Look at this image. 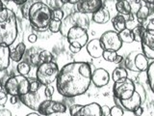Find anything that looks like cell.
<instances>
[{"mask_svg":"<svg viewBox=\"0 0 154 116\" xmlns=\"http://www.w3.org/2000/svg\"><path fill=\"white\" fill-rule=\"evenodd\" d=\"M146 76H147V82L149 85V88L154 94V61L149 63L148 68L146 70Z\"/></svg>","mask_w":154,"mask_h":116,"instance_id":"29","label":"cell"},{"mask_svg":"<svg viewBox=\"0 0 154 116\" xmlns=\"http://www.w3.org/2000/svg\"><path fill=\"white\" fill-rule=\"evenodd\" d=\"M114 102L116 105H120L124 110L130 111V112H133L135 109L138 108L139 106H141L143 104L141 96H140V94L136 90H135L134 94L130 97V98H128L126 100H122V101L114 98Z\"/></svg>","mask_w":154,"mask_h":116,"instance_id":"13","label":"cell"},{"mask_svg":"<svg viewBox=\"0 0 154 116\" xmlns=\"http://www.w3.org/2000/svg\"><path fill=\"white\" fill-rule=\"evenodd\" d=\"M148 6H149V9H150V12L153 13L154 12V2L150 5H148Z\"/></svg>","mask_w":154,"mask_h":116,"instance_id":"55","label":"cell"},{"mask_svg":"<svg viewBox=\"0 0 154 116\" xmlns=\"http://www.w3.org/2000/svg\"><path fill=\"white\" fill-rule=\"evenodd\" d=\"M102 58L105 61L108 62H112L116 63V64H120L123 61V57L122 55L118 54L117 51H108V50H104Z\"/></svg>","mask_w":154,"mask_h":116,"instance_id":"26","label":"cell"},{"mask_svg":"<svg viewBox=\"0 0 154 116\" xmlns=\"http://www.w3.org/2000/svg\"><path fill=\"white\" fill-rule=\"evenodd\" d=\"M110 13L107 9L102 7L91 14V21L97 24H105L110 21Z\"/></svg>","mask_w":154,"mask_h":116,"instance_id":"21","label":"cell"},{"mask_svg":"<svg viewBox=\"0 0 154 116\" xmlns=\"http://www.w3.org/2000/svg\"><path fill=\"white\" fill-rule=\"evenodd\" d=\"M146 29L143 28V26L142 24H139L136 27H135L132 32H133V35H134V39H135V42H139L141 43V40H142V37H143V34L144 32Z\"/></svg>","mask_w":154,"mask_h":116,"instance_id":"32","label":"cell"},{"mask_svg":"<svg viewBox=\"0 0 154 116\" xmlns=\"http://www.w3.org/2000/svg\"><path fill=\"white\" fill-rule=\"evenodd\" d=\"M29 79L26 76L17 75L7 79L4 83L5 91L10 96L19 97L29 92Z\"/></svg>","mask_w":154,"mask_h":116,"instance_id":"7","label":"cell"},{"mask_svg":"<svg viewBox=\"0 0 154 116\" xmlns=\"http://www.w3.org/2000/svg\"><path fill=\"white\" fill-rule=\"evenodd\" d=\"M124 115V109L120 105H115L111 108L110 116H123Z\"/></svg>","mask_w":154,"mask_h":116,"instance_id":"37","label":"cell"},{"mask_svg":"<svg viewBox=\"0 0 154 116\" xmlns=\"http://www.w3.org/2000/svg\"><path fill=\"white\" fill-rule=\"evenodd\" d=\"M52 10L48 5L42 1H36L29 10L28 21L34 29L38 32L46 31L51 21Z\"/></svg>","mask_w":154,"mask_h":116,"instance_id":"3","label":"cell"},{"mask_svg":"<svg viewBox=\"0 0 154 116\" xmlns=\"http://www.w3.org/2000/svg\"><path fill=\"white\" fill-rule=\"evenodd\" d=\"M61 24H62V21L51 19L49 25H48V29H49V31L51 33H59L60 28H61Z\"/></svg>","mask_w":154,"mask_h":116,"instance_id":"35","label":"cell"},{"mask_svg":"<svg viewBox=\"0 0 154 116\" xmlns=\"http://www.w3.org/2000/svg\"><path fill=\"white\" fill-rule=\"evenodd\" d=\"M4 90H5L4 85H2L1 83H0V92H1V91H4Z\"/></svg>","mask_w":154,"mask_h":116,"instance_id":"57","label":"cell"},{"mask_svg":"<svg viewBox=\"0 0 154 116\" xmlns=\"http://www.w3.org/2000/svg\"><path fill=\"white\" fill-rule=\"evenodd\" d=\"M42 50L38 47H30L26 50L25 54L23 56V61L28 63L32 67H38L41 64L40 53Z\"/></svg>","mask_w":154,"mask_h":116,"instance_id":"18","label":"cell"},{"mask_svg":"<svg viewBox=\"0 0 154 116\" xmlns=\"http://www.w3.org/2000/svg\"><path fill=\"white\" fill-rule=\"evenodd\" d=\"M86 50L90 56L95 58V59L102 57V54L104 52V48L102 47L99 39H93V40L89 41L86 46Z\"/></svg>","mask_w":154,"mask_h":116,"instance_id":"19","label":"cell"},{"mask_svg":"<svg viewBox=\"0 0 154 116\" xmlns=\"http://www.w3.org/2000/svg\"><path fill=\"white\" fill-rule=\"evenodd\" d=\"M104 50L108 51H119L122 47L123 43L120 40L119 33L115 30H108L104 32L99 38Z\"/></svg>","mask_w":154,"mask_h":116,"instance_id":"10","label":"cell"},{"mask_svg":"<svg viewBox=\"0 0 154 116\" xmlns=\"http://www.w3.org/2000/svg\"><path fill=\"white\" fill-rule=\"evenodd\" d=\"M7 100H8L7 97H6V98H2V99H0V106H4L5 105H6Z\"/></svg>","mask_w":154,"mask_h":116,"instance_id":"51","label":"cell"},{"mask_svg":"<svg viewBox=\"0 0 154 116\" xmlns=\"http://www.w3.org/2000/svg\"><path fill=\"white\" fill-rule=\"evenodd\" d=\"M81 0H63L64 5L66 4H71V5H76L78 2H80Z\"/></svg>","mask_w":154,"mask_h":116,"instance_id":"48","label":"cell"},{"mask_svg":"<svg viewBox=\"0 0 154 116\" xmlns=\"http://www.w3.org/2000/svg\"><path fill=\"white\" fill-rule=\"evenodd\" d=\"M11 50L8 46L0 45V71H5L10 66L11 61Z\"/></svg>","mask_w":154,"mask_h":116,"instance_id":"20","label":"cell"},{"mask_svg":"<svg viewBox=\"0 0 154 116\" xmlns=\"http://www.w3.org/2000/svg\"><path fill=\"white\" fill-rule=\"evenodd\" d=\"M18 98H19V101H20L24 105H26L27 108L35 111H38V106L42 104V102L47 99V98H42L38 92H37V93L28 92L26 94L19 96Z\"/></svg>","mask_w":154,"mask_h":116,"instance_id":"14","label":"cell"},{"mask_svg":"<svg viewBox=\"0 0 154 116\" xmlns=\"http://www.w3.org/2000/svg\"><path fill=\"white\" fill-rule=\"evenodd\" d=\"M37 40H38V36L36 35V34L32 33V34H30V35L28 36V41H29V43H36Z\"/></svg>","mask_w":154,"mask_h":116,"instance_id":"46","label":"cell"},{"mask_svg":"<svg viewBox=\"0 0 154 116\" xmlns=\"http://www.w3.org/2000/svg\"><path fill=\"white\" fill-rule=\"evenodd\" d=\"M34 2H32L31 0H28L26 3H24L23 5H21V14L24 18H27L28 19V14H29V10H30L32 4Z\"/></svg>","mask_w":154,"mask_h":116,"instance_id":"39","label":"cell"},{"mask_svg":"<svg viewBox=\"0 0 154 116\" xmlns=\"http://www.w3.org/2000/svg\"><path fill=\"white\" fill-rule=\"evenodd\" d=\"M103 7V0H81L76 4L77 11L86 14H93Z\"/></svg>","mask_w":154,"mask_h":116,"instance_id":"15","label":"cell"},{"mask_svg":"<svg viewBox=\"0 0 154 116\" xmlns=\"http://www.w3.org/2000/svg\"><path fill=\"white\" fill-rule=\"evenodd\" d=\"M59 72V65L56 62L42 63L37 68L36 79L41 82L42 86L50 85L57 80Z\"/></svg>","mask_w":154,"mask_h":116,"instance_id":"5","label":"cell"},{"mask_svg":"<svg viewBox=\"0 0 154 116\" xmlns=\"http://www.w3.org/2000/svg\"><path fill=\"white\" fill-rule=\"evenodd\" d=\"M26 46L25 44L20 42L18 43L16 47H14L13 50H11V60L14 62H20L23 59V56L25 54V51H26Z\"/></svg>","mask_w":154,"mask_h":116,"instance_id":"22","label":"cell"},{"mask_svg":"<svg viewBox=\"0 0 154 116\" xmlns=\"http://www.w3.org/2000/svg\"><path fill=\"white\" fill-rule=\"evenodd\" d=\"M119 36L120 40H122V43L131 44V43L135 42L133 32H132V30H130V29H128V28H125L122 31L119 32Z\"/></svg>","mask_w":154,"mask_h":116,"instance_id":"28","label":"cell"},{"mask_svg":"<svg viewBox=\"0 0 154 116\" xmlns=\"http://www.w3.org/2000/svg\"><path fill=\"white\" fill-rule=\"evenodd\" d=\"M128 77L127 70L122 66H119L113 71L112 72V79L114 82H118L120 80H123Z\"/></svg>","mask_w":154,"mask_h":116,"instance_id":"27","label":"cell"},{"mask_svg":"<svg viewBox=\"0 0 154 116\" xmlns=\"http://www.w3.org/2000/svg\"><path fill=\"white\" fill-rule=\"evenodd\" d=\"M3 8H5L4 7V4H3V2L1 1V0H0V10H2Z\"/></svg>","mask_w":154,"mask_h":116,"instance_id":"56","label":"cell"},{"mask_svg":"<svg viewBox=\"0 0 154 116\" xmlns=\"http://www.w3.org/2000/svg\"><path fill=\"white\" fill-rule=\"evenodd\" d=\"M150 14H151V12H150V9H149V6L147 4L143 3L140 6V8L137 10V12L135 13V16H136L138 22L140 24H142L146 19H147L149 18Z\"/></svg>","mask_w":154,"mask_h":116,"instance_id":"23","label":"cell"},{"mask_svg":"<svg viewBox=\"0 0 154 116\" xmlns=\"http://www.w3.org/2000/svg\"><path fill=\"white\" fill-rule=\"evenodd\" d=\"M112 24L115 31H117L118 33L122 31L123 29L126 28V18H125V16L118 14L117 16H115L112 18Z\"/></svg>","mask_w":154,"mask_h":116,"instance_id":"25","label":"cell"},{"mask_svg":"<svg viewBox=\"0 0 154 116\" xmlns=\"http://www.w3.org/2000/svg\"><path fill=\"white\" fill-rule=\"evenodd\" d=\"M28 0H14V3L16 5H18V6H21L24 3H26Z\"/></svg>","mask_w":154,"mask_h":116,"instance_id":"50","label":"cell"},{"mask_svg":"<svg viewBox=\"0 0 154 116\" xmlns=\"http://www.w3.org/2000/svg\"><path fill=\"white\" fill-rule=\"evenodd\" d=\"M135 92V82L131 79H125L113 84V95L114 98L119 101L130 98Z\"/></svg>","mask_w":154,"mask_h":116,"instance_id":"9","label":"cell"},{"mask_svg":"<svg viewBox=\"0 0 154 116\" xmlns=\"http://www.w3.org/2000/svg\"><path fill=\"white\" fill-rule=\"evenodd\" d=\"M101 111H102V116H109L111 108L108 105H101Z\"/></svg>","mask_w":154,"mask_h":116,"instance_id":"43","label":"cell"},{"mask_svg":"<svg viewBox=\"0 0 154 116\" xmlns=\"http://www.w3.org/2000/svg\"><path fill=\"white\" fill-rule=\"evenodd\" d=\"M54 87H53L51 84L50 85H46L45 86V90H43V94H45V96L46 97L47 99H51L53 94H54Z\"/></svg>","mask_w":154,"mask_h":116,"instance_id":"42","label":"cell"},{"mask_svg":"<svg viewBox=\"0 0 154 116\" xmlns=\"http://www.w3.org/2000/svg\"><path fill=\"white\" fill-rule=\"evenodd\" d=\"M0 116H12V112L7 108L0 109Z\"/></svg>","mask_w":154,"mask_h":116,"instance_id":"45","label":"cell"},{"mask_svg":"<svg viewBox=\"0 0 154 116\" xmlns=\"http://www.w3.org/2000/svg\"><path fill=\"white\" fill-rule=\"evenodd\" d=\"M116 10L119 14H122V16H129L132 13L131 4L128 0H118L116 2Z\"/></svg>","mask_w":154,"mask_h":116,"instance_id":"24","label":"cell"},{"mask_svg":"<svg viewBox=\"0 0 154 116\" xmlns=\"http://www.w3.org/2000/svg\"><path fill=\"white\" fill-rule=\"evenodd\" d=\"M40 61L42 63H48V62H55L54 61V55L49 50H42L40 53Z\"/></svg>","mask_w":154,"mask_h":116,"instance_id":"31","label":"cell"},{"mask_svg":"<svg viewBox=\"0 0 154 116\" xmlns=\"http://www.w3.org/2000/svg\"><path fill=\"white\" fill-rule=\"evenodd\" d=\"M64 11L62 9H58V10H52L51 12V19H54V21H62L64 19Z\"/></svg>","mask_w":154,"mask_h":116,"instance_id":"36","label":"cell"},{"mask_svg":"<svg viewBox=\"0 0 154 116\" xmlns=\"http://www.w3.org/2000/svg\"><path fill=\"white\" fill-rule=\"evenodd\" d=\"M135 90H136L138 93L140 94V96H141V98H142V101H143V103L144 102V100H146V89L143 88V86L141 84V83H135Z\"/></svg>","mask_w":154,"mask_h":116,"instance_id":"41","label":"cell"},{"mask_svg":"<svg viewBox=\"0 0 154 116\" xmlns=\"http://www.w3.org/2000/svg\"><path fill=\"white\" fill-rule=\"evenodd\" d=\"M142 25L143 26V28L146 29V30L154 31V18L146 19V21L142 23Z\"/></svg>","mask_w":154,"mask_h":116,"instance_id":"40","label":"cell"},{"mask_svg":"<svg viewBox=\"0 0 154 116\" xmlns=\"http://www.w3.org/2000/svg\"><path fill=\"white\" fill-rule=\"evenodd\" d=\"M142 1H143V3L147 4V5H150V4H152V3L154 2V0H142Z\"/></svg>","mask_w":154,"mask_h":116,"instance_id":"53","label":"cell"},{"mask_svg":"<svg viewBox=\"0 0 154 116\" xmlns=\"http://www.w3.org/2000/svg\"><path fill=\"white\" fill-rule=\"evenodd\" d=\"M110 79V74L104 68H97L91 74V83L97 88H102V87L108 85Z\"/></svg>","mask_w":154,"mask_h":116,"instance_id":"16","label":"cell"},{"mask_svg":"<svg viewBox=\"0 0 154 116\" xmlns=\"http://www.w3.org/2000/svg\"><path fill=\"white\" fill-rule=\"evenodd\" d=\"M48 116H70V112H69V108L67 109L66 112H63V113H53V114H50Z\"/></svg>","mask_w":154,"mask_h":116,"instance_id":"47","label":"cell"},{"mask_svg":"<svg viewBox=\"0 0 154 116\" xmlns=\"http://www.w3.org/2000/svg\"><path fill=\"white\" fill-rule=\"evenodd\" d=\"M17 71L19 75H21V76H26L29 75V72H30L31 71V66L28 64V63L26 62H19L18 63V65L17 66Z\"/></svg>","mask_w":154,"mask_h":116,"instance_id":"30","label":"cell"},{"mask_svg":"<svg viewBox=\"0 0 154 116\" xmlns=\"http://www.w3.org/2000/svg\"><path fill=\"white\" fill-rule=\"evenodd\" d=\"M74 116H102L101 105L97 103L82 105L78 112Z\"/></svg>","mask_w":154,"mask_h":116,"instance_id":"17","label":"cell"},{"mask_svg":"<svg viewBox=\"0 0 154 116\" xmlns=\"http://www.w3.org/2000/svg\"><path fill=\"white\" fill-rule=\"evenodd\" d=\"M17 18L11 9L0 10V45L10 47L17 38Z\"/></svg>","mask_w":154,"mask_h":116,"instance_id":"2","label":"cell"},{"mask_svg":"<svg viewBox=\"0 0 154 116\" xmlns=\"http://www.w3.org/2000/svg\"><path fill=\"white\" fill-rule=\"evenodd\" d=\"M91 68L87 62L75 61L64 65L56 80V89L67 99L85 94L91 84Z\"/></svg>","mask_w":154,"mask_h":116,"instance_id":"1","label":"cell"},{"mask_svg":"<svg viewBox=\"0 0 154 116\" xmlns=\"http://www.w3.org/2000/svg\"><path fill=\"white\" fill-rule=\"evenodd\" d=\"M69 109V106L62 102L53 101L51 99H46L42 102L38 106V112L41 115L48 116L53 113H63Z\"/></svg>","mask_w":154,"mask_h":116,"instance_id":"11","label":"cell"},{"mask_svg":"<svg viewBox=\"0 0 154 116\" xmlns=\"http://www.w3.org/2000/svg\"><path fill=\"white\" fill-rule=\"evenodd\" d=\"M73 26H79L84 29H88L90 26V18L88 17V14L76 11L64 18V19L62 21L61 28H60L61 35L66 37L69 29Z\"/></svg>","mask_w":154,"mask_h":116,"instance_id":"6","label":"cell"},{"mask_svg":"<svg viewBox=\"0 0 154 116\" xmlns=\"http://www.w3.org/2000/svg\"><path fill=\"white\" fill-rule=\"evenodd\" d=\"M123 65L125 69L131 72H146L148 68V59L143 52L132 51L124 58Z\"/></svg>","mask_w":154,"mask_h":116,"instance_id":"8","label":"cell"},{"mask_svg":"<svg viewBox=\"0 0 154 116\" xmlns=\"http://www.w3.org/2000/svg\"><path fill=\"white\" fill-rule=\"evenodd\" d=\"M47 5L51 10H58L62 9L64 3H63V0H47Z\"/></svg>","mask_w":154,"mask_h":116,"instance_id":"38","label":"cell"},{"mask_svg":"<svg viewBox=\"0 0 154 116\" xmlns=\"http://www.w3.org/2000/svg\"><path fill=\"white\" fill-rule=\"evenodd\" d=\"M66 38L69 42V51L74 54L78 53L82 48L85 47L89 42V35L87 29L79 26H73L70 28Z\"/></svg>","mask_w":154,"mask_h":116,"instance_id":"4","label":"cell"},{"mask_svg":"<svg viewBox=\"0 0 154 116\" xmlns=\"http://www.w3.org/2000/svg\"><path fill=\"white\" fill-rule=\"evenodd\" d=\"M29 92H32V93H37V92L40 91L41 87L42 86L41 84V82L38 81L37 79H29Z\"/></svg>","mask_w":154,"mask_h":116,"instance_id":"34","label":"cell"},{"mask_svg":"<svg viewBox=\"0 0 154 116\" xmlns=\"http://www.w3.org/2000/svg\"><path fill=\"white\" fill-rule=\"evenodd\" d=\"M133 113L135 116H142L143 113V106H139L138 108H136L134 111H133Z\"/></svg>","mask_w":154,"mask_h":116,"instance_id":"44","label":"cell"},{"mask_svg":"<svg viewBox=\"0 0 154 116\" xmlns=\"http://www.w3.org/2000/svg\"><path fill=\"white\" fill-rule=\"evenodd\" d=\"M4 1H7V2H14V0H4Z\"/></svg>","mask_w":154,"mask_h":116,"instance_id":"58","label":"cell"},{"mask_svg":"<svg viewBox=\"0 0 154 116\" xmlns=\"http://www.w3.org/2000/svg\"><path fill=\"white\" fill-rule=\"evenodd\" d=\"M128 19H126V28L130 29V30H133V29L136 27L137 25H139V22L136 18V16H135V14H130L128 16Z\"/></svg>","mask_w":154,"mask_h":116,"instance_id":"33","label":"cell"},{"mask_svg":"<svg viewBox=\"0 0 154 116\" xmlns=\"http://www.w3.org/2000/svg\"><path fill=\"white\" fill-rule=\"evenodd\" d=\"M7 92L6 91H1V92H0V99H2V98H6V97H7Z\"/></svg>","mask_w":154,"mask_h":116,"instance_id":"52","label":"cell"},{"mask_svg":"<svg viewBox=\"0 0 154 116\" xmlns=\"http://www.w3.org/2000/svg\"><path fill=\"white\" fill-rule=\"evenodd\" d=\"M26 116H41V114L40 113H37V112H31V113L27 114Z\"/></svg>","mask_w":154,"mask_h":116,"instance_id":"54","label":"cell"},{"mask_svg":"<svg viewBox=\"0 0 154 116\" xmlns=\"http://www.w3.org/2000/svg\"><path fill=\"white\" fill-rule=\"evenodd\" d=\"M18 97L17 96H11V100H10V102H11V104L12 105H16L17 103V101H18Z\"/></svg>","mask_w":154,"mask_h":116,"instance_id":"49","label":"cell"},{"mask_svg":"<svg viewBox=\"0 0 154 116\" xmlns=\"http://www.w3.org/2000/svg\"><path fill=\"white\" fill-rule=\"evenodd\" d=\"M141 46L143 53L147 59L154 60V31L144 30L141 40Z\"/></svg>","mask_w":154,"mask_h":116,"instance_id":"12","label":"cell"}]
</instances>
